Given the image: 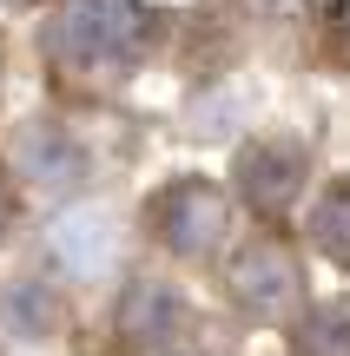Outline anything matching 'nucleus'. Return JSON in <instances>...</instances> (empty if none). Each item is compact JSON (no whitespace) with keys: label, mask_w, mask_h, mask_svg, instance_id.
Segmentation results:
<instances>
[{"label":"nucleus","mask_w":350,"mask_h":356,"mask_svg":"<svg viewBox=\"0 0 350 356\" xmlns=\"http://www.w3.org/2000/svg\"><path fill=\"white\" fill-rule=\"evenodd\" d=\"M145 40L139 0H66L47 26V53L60 66H126Z\"/></svg>","instance_id":"obj_1"},{"label":"nucleus","mask_w":350,"mask_h":356,"mask_svg":"<svg viewBox=\"0 0 350 356\" xmlns=\"http://www.w3.org/2000/svg\"><path fill=\"white\" fill-rule=\"evenodd\" d=\"M145 218H152V238L166 244V251H179V257H212L232 238V198H225V185H212V178H179V185H166Z\"/></svg>","instance_id":"obj_2"},{"label":"nucleus","mask_w":350,"mask_h":356,"mask_svg":"<svg viewBox=\"0 0 350 356\" xmlns=\"http://www.w3.org/2000/svg\"><path fill=\"white\" fill-rule=\"evenodd\" d=\"M225 297H232L245 317H291V310L304 304V270L298 257L285 251V238H251L232 251V264H225Z\"/></svg>","instance_id":"obj_3"},{"label":"nucleus","mask_w":350,"mask_h":356,"mask_svg":"<svg viewBox=\"0 0 350 356\" xmlns=\"http://www.w3.org/2000/svg\"><path fill=\"white\" fill-rule=\"evenodd\" d=\"M238 198L251 204V211H264V218H278V211H291V198L304 191V145L298 139H251L245 152H238Z\"/></svg>","instance_id":"obj_4"},{"label":"nucleus","mask_w":350,"mask_h":356,"mask_svg":"<svg viewBox=\"0 0 350 356\" xmlns=\"http://www.w3.org/2000/svg\"><path fill=\"white\" fill-rule=\"evenodd\" d=\"M47 251L73 284L79 277H106V270H113V251H119V231H113V218H106L100 204H73V211L53 218Z\"/></svg>","instance_id":"obj_5"},{"label":"nucleus","mask_w":350,"mask_h":356,"mask_svg":"<svg viewBox=\"0 0 350 356\" xmlns=\"http://www.w3.org/2000/svg\"><path fill=\"white\" fill-rule=\"evenodd\" d=\"M179 317H185V304L159 277H132L126 297H119V323H126V337H172Z\"/></svg>","instance_id":"obj_6"},{"label":"nucleus","mask_w":350,"mask_h":356,"mask_svg":"<svg viewBox=\"0 0 350 356\" xmlns=\"http://www.w3.org/2000/svg\"><path fill=\"white\" fill-rule=\"evenodd\" d=\"M311 238L324 257H337V264H350V178H337V185L317 198L311 211Z\"/></svg>","instance_id":"obj_7"},{"label":"nucleus","mask_w":350,"mask_h":356,"mask_svg":"<svg viewBox=\"0 0 350 356\" xmlns=\"http://www.w3.org/2000/svg\"><path fill=\"white\" fill-rule=\"evenodd\" d=\"M337 26H344V40H350V0H344V7H337Z\"/></svg>","instance_id":"obj_8"}]
</instances>
